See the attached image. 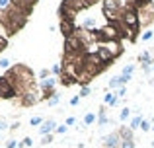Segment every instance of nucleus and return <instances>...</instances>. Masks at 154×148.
<instances>
[{
  "label": "nucleus",
  "instance_id": "nucleus-29",
  "mask_svg": "<svg viewBox=\"0 0 154 148\" xmlns=\"http://www.w3.org/2000/svg\"><path fill=\"white\" fill-rule=\"evenodd\" d=\"M31 144H33V140H31L29 137H26V138H23L22 142H20V146H31Z\"/></svg>",
  "mask_w": 154,
  "mask_h": 148
},
{
  "label": "nucleus",
  "instance_id": "nucleus-12",
  "mask_svg": "<svg viewBox=\"0 0 154 148\" xmlns=\"http://www.w3.org/2000/svg\"><path fill=\"white\" fill-rule=\"evenodd\" d=\"M119 88H123V84H121V78H119V76H113V78L109 80V90L115 92V90H119Z\"/></svg>",
  "mask_w": 154,
  "mask_h": 148
},
{
  "label": "nucleus",
  "instance_id": "nucleus-3",
  "mask_svg": "<svg viewBox=\"0 0 154 148\" xmlns=\"http://www.w3.org/2000/svg\"><path fill=\"white\" fill-rule=\"evenodd\" d=\"M125 4H121V0H103L102 4V12H103V18L107 20L109 23L117 22L121 18V12H123Z\"/></svg>",
  "mask_w": 154,
  "mask_h": 148
},
{
  "label": "nucleus",
  "instance_id": "nucleus-39",
  "mask_svg": "<svg viewBox=\"0 0 154 148\" xmlns=\"http://www.w3.org/2000/svg\"><path fill=\"white\" fill-rule=\"evenodd\" d=\"M152 131H154V125H152Z\"/></svg>",
  "mask_w": 154,
  "mask_h": 148
},
{
  "label": "nucleus",
  "instance_id": "nucleus-31",
  "mask_svg": "<svg viewBox=\"0 0 154 148\" xmlns=\"http://www.w3.org/2000/svg\"><path fill=\"white\" fill-rule=\"evenodd\" d=\"M57 103H59V95L55 94V95H53V98L49 99V107H53V105H57Z\"/></svg>",
  "mask_w": 154,
  "mask_h": 148
},
{
  "label": "nucleus",
  "instance_id": "nucleus-33",
  "mask_svg": "<svg viewBox=\"0 0 154 148\" xmlns=\"http://www.w3.org/2000/svg\"><path fill=\"white\" fill-rule=\"evenodd\" d=\"M125 94H127V86H123V88H119V90H117V95H119V99L123 98Z\"/></svg>",
  "mask_w": 154,
  "mask_h": 148
},
{
  "label": "nucleus",
  "instance_id": "nucleus-35",
  "mask_svg": "<svg viewBox=\"0 0 154 148\" xmlns=\"http://www.w3.org/2000/svg\"><path fill=\"white\" fill-rule=\"evenodd\" d=\"M51 140H53V134H49V137H43V144H49Z\"/></svg>",
  "mask_w": 154,
  "mask_h": 148
},
{
  "label": "nucleus",
  "instance_id": "nucleus-18",
  "mask_svg": "<svg viewBox=\"0 0 154 148\" xmlns=\"http://www.w3.org/2000/svg\"><path fill=\"white\" fill-rule=\"evenodd\" d=\"M121 148H135V138H123Z\"/></svg>",
  "mask_w": 154,
  "mask_h": 148
},
{
  "label": "nucleus",
  "instance_id": "nucleus-19",
  "mask_svg": "<svg viewBox=\"0 0 154 148\" xmlns=\"http://www.w3.org/2000/svg\"><path fill=\"white\" fill-rule=\"evenodd\" d=\"M96 121V113H86L84 115V125H92Z\"/></svg>",
  "mask_w": 154,
  "mask_h": 148
},
{
  "label": "nucleus",
  "instance_id": "nucleus-9",
  "mask_svg": "<svg viewBox=\"0 0 154 148\" xmlns=\"http://www.w3.org/2000/svg\"><path fill=\"white\" fill-rule=\"evenodd\" d=\"M103 103L109 107H115L117 103H119V95H117V92H107V94L103 95Z\"/></svg>",
  "mask_w": 154,
  "mask_h": 148
},
{
  "label": "nucleus",
  "instance_id": "nucleus-32",
  "mask_svg": "<svg viewBox=\"0 0 154 148\" xmlns=\"http://www.w3.org/2000/svg\"><path fill=\"white\" fill-rule=\"evenodd\" d=\"M16 146H20V142H16L14 138H12V140H8V142H6V148H16Z\"/></svg>",
  "mask_w": 154,
  "mask_h": 148
},
{
  "label": "nucleus",
  "instance_id": "nucleus-24",
  "mask_svg": "<svg viewBox=\"0 0 154 148\" xmlns=\"http://www.w3.org/2000/svg\"><path fill=\"white\" fill-rule=\"evenodd\" d=\"M8 47V37H4V35H0V53H2L4 49Z\"/></svg>",
  "mask_w": 154,
  "mask_h": 148
},
{
  "label": "nucleus",
  "instance_id": "nucleus-5",
  "mask_svg": "<svg viewBox=\"0 0 154 148\" xmlns=\"http://www.w3.org/2000/svg\"><path fill=\"white\" fill-rule=\"evenodd\" d=\"M59 29H60V33H63L64 39H68V37H72V35L78 33L76 23L74 22H68V20H60V22H59Z\"/></svg>",
  "mask_w": 154,
  "mask_h": 148
},
{
  "label": "nucleus",
  "instance_id": "nucleus-22",
  "mask_svg": "<svg viewBox=\"0 0 154 148\" xmlns=\"http://www.w3.org/2000/svg\"><path fill=\"white\" fill-rule=\"evenodd\" d=\"M0 68H2V70H8V68H10V59H6V57L0 59Z\"/></svg>",
  "mask_w": 154,
  "mask_h": 148
},
{
  "label": "nucleus",
  "instance_id": "nucleus-4",
  "mask_svg": "<svg viewBox=\"0 0 154 148\" xmlns=\"http://www.w3.org/2000/svg\"><path fill=\"white\" fill-rule=\"evenodd\" d=\"M18 90L16 86L6 78V76H0V99H14L18 98Z\"/></svg>",
  "mask_w": 154,
  "mask_h": 148
},
{
  "label": "nucleus",
  "instance_id": "nucleus-20",
  "mask_svg": "<svg viewBox=\"0 0 154 148\" xmlns=\"http://www.w3.org/2000/svg\"><path fill=\"white\" fill-rule=\"evenodd\" d=\"M51 72L55 76H63V65H53L51 66Z\"/></svg>",
  "mask_w": 154,
  "mask_h": 148
},
{
  "label": "nucleus",
  "instance_id": "nucleus-30",
  "mask_svg": "<svg viewBox=\"0 0 154 148\" xmlns=\"http://www.w3.org/2000/svg\"><path fill=\"white\" fill-rule=\"evenodd\" d=\"M47 76H49V68L39 70V78H41V80H47Z\"/></svg>",
  "mask_w": 154,
  "mask_h": 148
},
{
  "label": "nucleus",
  "instance_id": "nucleus-17",
  "mask_svg": "<svg viewBox=\"0 0 154 148\" xmlns=\"http://www.w3.org/2000/svg\"><path fill=\"white\" fill-rule=\"evenodd\" d=\"M143 121H144L143 115H137V117L131 121V129H140V123H143Z\"/></svg>",
  "mask_w": 154,
  "mask_h": 148
},
{
  "label": "nucleus",
  "instance_id": "nucleus-23",
  "mask_svg": "<svg viewBox=\"0 0 154 148\" xmlns=\"http://www.w3.org/2000/svg\"><path fill=\"white\" fill-rule=\"evenodd\" d=\"M140 129H143L144 133H146V131H152V121H146V119H144V121L140 123Z\"/></svg>",
  "mask_w": 154,
  "mask_h": 148
},
{
  "label": "nucleus",
  "instance_id": "nucleus-26",
  "mask_svg": "<svg viewBox=\"0 0 154 148\" xmlns=\"http://www.w3.org/2000/svg\"><path fill=\"white\" fill-rule=\"evenodd\" d=\"M66 129H68V125L64 123V125H59V127H57L55 133H57V134H64V133H66Z\"/></svg>",
  "mask_w": 154,
  "mask_h": 148
},
{
  "label": "nucleus",
  "instance_id": "nucleus-28",
  "mask_svg": "<svg viewBox=\"0 0 154 148\" xmlns=\"http://www.w3.org/2000/svg\"><path fill=\"white\" fill-rule=\"evenodd\" d=\"M90 92H92L90 88H88V86H84L82 90H80V98H86V95H90Z\"/></svg>",
  "mask_w": 154,
  "mask_h": 148
},
{
  "label": "nucleus",
  "instance_id": "nucleus-2",
  "mask_svg": "<svg viewBox=\"0 0 154 148\" xmlns=\"http://www.w3.org/2000/svg\"><path fill=\"white\" fill-rule=\"evenodd\" d=\"M26 22H27V16L23 14L22 10L14 8V6H10L6 12H2V20H0V23L6 27V33L8 35L20 31L23 26H26Z\"/></svg>",
  "mask_w": 154,
  "mask_h": 148
},
{
  "label": "nucleus",
  "instance_id": "nucleus-27",
  "mask_svg": "<svg viewBox=\"0 0 154 148\" xmlns=\"http://www.w3.org/2000/svg\"><path fill=\"white\" fill-rule=\"evenodd\" d=\"M152 35H154L152 31H150V29H146L143 35H140V37H143V41H150V39H152Z\"/></svg>",
  "mask_w": 154,
  "mask_h": 148
},
{
  "label": "nucleus",
  "instance_id": "nucleus-11",
  "mask_svg": "<svg viewBox=\"0 0 154 148\" xmlns=\"http://www.w3.org/2000/svg\"><path fill=\"white\" fill-rule=\"evenodd\" d=\"M139 61L143 62V68H148V66H152V59H150V53H148V51H144V53L140 55Z\"/></svg>",
  "mask_w": 154,
  "mask_h": 148
},
{
  "label": "nucleus",
  "instance_id": "nucleus-14",
  "mask_svg": "<svg viewBox=\"0 0 154 148\" xmlns=\"http://www.w3.org/2000/svg\"><path fill=\"white\" fill-rule=\"evenodd\" d=\"M133 72H135V66H133V65H127V66H125V68H123V72H121V74H123V76H125V78H127V80H131Z\"/></svg>",
  "mask_w": 154,
  "mask_h": 148
},
{
  "label": "nucleus",
  "instance_id": "nucleus-16",
  "mask_svg": "<svg viewBox=\"0 0 154 148\" xmlns=\"http://www.w3.org/2000/svg\"><path fill=\"white\" fill-rule=\"evenodd\" d=\"M129 117H131V109H129V107H123L121 113H119V121H127Z\"/></svg>",
  "mask_w": 154,
  "mask_h": 148
},
{
  "label": "nucleus",
  "instance_id": "nucleus-13",
  "mask_svg": "<svg viewBox=\"0 0 154 148\" xmlns=\"http://www.w3.org/2000/svg\"><path fill=\"white\" fill-rule=\"evenodd\" d=\"M98 125L100 127H105V125H107V113H105V107H102V109L98 111Z\"/></svg>",
  "mask_w": 154,
  "mask_h": 148
},
{
  "label": "nucleus",
  "instance_id": "nucleus-36",
  "mask_svg": "<svg viewBox=\"0 0 154 148\" xmlns=\"http://www.w3.org/2000/svg\"><path fill=\"white\" fill-rule=\"evenodd\" d=\"M78 98H80V95H76V98H72V99H70V105H78V101H80Z\"/></svg>",
  "mask_w": 154,
  "mask_h": 148
},
{
  "label": "nucleus",
  "instance_id": "nucleus-34",
  "mask_svg": "<svg viewBox=\"0 0 154 148\" xmlns=\"http://www.w3.org/2000/svg\"><path fill=\"white\" fill-rule=\"evenodd\" d=\"M6 129H8V123L2 119V121H0V131H6Z\"/></svg>",
  "mask_w": 154,
  "mask_h": 148
},
{
  "label": "nucleus",
  "instance_id": "nucleus-7",
  "mask_svg": "<svg viewBox=\"0 0 154 148\" xmlns=\"http://www.w3.org/2000/svg\"><path fill=\"white\" fill-rule=\"evenodd\" d=\"M121 142H123L121 133L119 131H113V133H109L103 138V148H121Z\"/></svg>",
  "mask_w": 154,
  "mask_h": 148
},
{
  "label": "nucleus",
  "instance_id": "nucleus-38",
  "mask_svg": "<svg viewBox=\"0 0 154 148\" xmlns=\"http://www.w3.org/2000/svg\"><path fill=\"white\" fill-rule=\"evenodd\" d=\"M88 2V6H92V4H96V2H100V0H86Z\"/></svg>",
  "mask_w": 154,
  "mask_h": 148
},
{
  "label": "nucleus",
  "instance_id": "nucleus-40",
  "mask_svg": "<svg viewBox=\"0 0 154 148\" xmlns=\"http://www.w3.org/2000/svg\"><path fill=\"white\" fill-rule=\"evenodd\" d=\"M152 148H154V142H152Z\"/></svg>",
  "mask_w": 154,
  "mask_h": 148
},
{
  "label": "nucleus",
  "instance_id": "nucleus-15",
  "mask_svg": "<svg viewBox=\"0 0 154 148\" xmlns=\"http://www.w3.org/2000/svg\"><path fill=\"white\" fill-rule=\"evenodd\" d=\"M121 138H133V129H127V127H121L119 129Z\"/></svg>",
  "mask_w": 154,
  "mask_h": 148
},
{
  "label": "nucleus",
  "instance_id": "nucleus-37",
  "mask_svg": "<svg viewBox=\"0 0 154 148\" xmlns=\"http://www.w3.org/2000/svg\"><path fill=\"white\" fill-rule=\"evenodd\" d=\"M74 123H76V119H74V117H68V119H66V125H68V127L74 125Z\"/></svg>",
  "mask_w": 154,
  "mask_h": 148
},
{
  "label": "nucleus",
  "instance_id": "nucleus-21",
  "mask_svg": "<svg viewBox=\"0 0 154 148\" xmlns=\"http://www.w3.org/2000/svg\"><path fill=\"white\" fill-rule=\"evenodd\" d=\"M148 4H152V0H135V6H137V10H140V8L148 6Z\"/></svg>",
  "mask_w": 154,
  "mask_h": 148
},
{
  "label": "nucleus",
  "instance_id": "nucleus-1",
  "mask_svg": "<svg viewBox=\"0 0 154 148\" xmlns=\"http://www.w3.org/2000/svg\"><path fill=\"white\" fill-rule=\"evenodd\" d=\"M4 76H6V78L16 86V90H18L20 95L26 94V92L31 90V88L39 86V84L33 82V76H35L33 70H31L29 66H26V65H16L14 68H8Z\"/></svg>",
  "mask_w": 154,
  "mask_h": 148
},
{
  "label": "nucleus",
  "instance_id": "nucleus-6",
  "mask_svg": "<svg viewBox=\"0 0 154 148\" xmlns=\"http://www.w3.org/2000/svg\"><path fill=\"white\" fill-rule=\"evenodd\" d=\"M139 14H140V26L143 27L150 26V23L154 22V4H148V6L140 8Z\"/></svg>",
  "mask_w": 154,
  "mask_h": 148
},
{
  "label": "nucleus",
  "instance_id": "nucleus-8",
  "mask_svg": "<svg viewBox=\"0 0 154 148\" xmlns=\"http://www.w3.org/2000/svg\"><path fill=\"white\" fill-rule=\"evenodd\" d=\"M57 127H59V125H57L55 119H47V121L39 127V134H41V137H49L53 131H57Z\"/></svg>",
  "mask_w": 154,
  "mask_h": 148
},
{
  "label": "nucleus",
  "instance_id": "nucleus-25",
  "mask_svg": "<svg viewBox=\"0 0 154 148\" xmlns=\"http://www.w3.org/2000/svg\"><path fill=\"white\" fill-rule=\"evenodd\" d=\"M31 127H37V125H43V123H45V121H43V119L41 117H31Z\"/></svg>",
  "mask_w": 154,
  "mask_h": 148
},
{
  "label": "nucleus",
  "instance_id": "nucleus-10",
  "mask_svg": "<svg viewBox=\"0 0 154 148\" xmlns=\"http://www.w3.org/2000/svg\"><path fill=\"white\" fill-rule=\"evenodd\" d=\"M82 29L84 31H94V29H98V27H96V20L94 18H86V20H84V23H82Z\"/></svg>",
  "mask_w": 154,
  "mask_h": 148
}]
</instances>
